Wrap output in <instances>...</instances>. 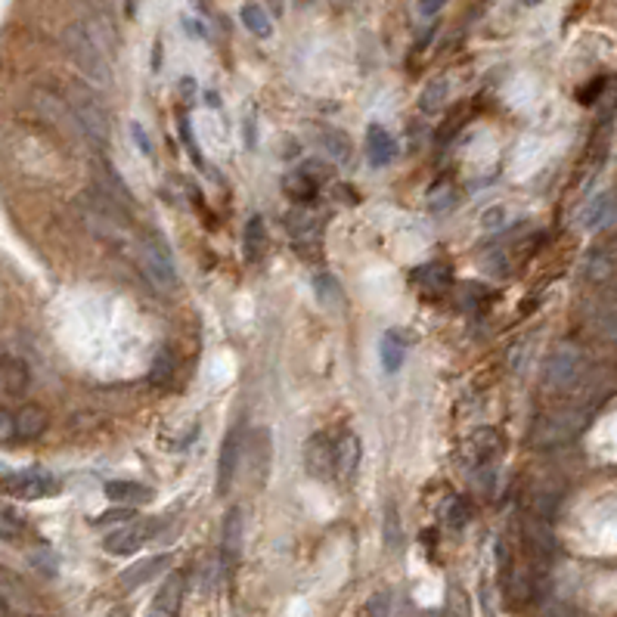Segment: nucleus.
<instances>
[{"label":"nucleus","mask_w":617,"mask_h":617,"mask_svg":"<svg viewBox=\"0 0 617 617\" xmlns=\"http://www.w3.org/2000/svg\"><path fill=\"white\" fill-rule=\"evenodd\" d=\"M171 564V555L168 552H159V555H149V559H143L137 564H131V568H124L122 574H118V586L122 590H137V586L149 583L153 577H159L164 568Z\"/></svg>","instance_id":"14"},{"label":"nucleus","mask_w":617,"mask_h":617,"mask_svg":"<svg viewBox=\"0 0 617 617\" xmlns=\"http://www.w3.org/2000/svg\"><path fill=\"white\" fill-rule=\"evenodd\" d=\"M443 6H447V0H419V16H423V19L438 16Z\"/></svg>","instance_id":"48"},{"label":"nucleus","mask_w":617,"mask_h":617,"mask_svg":"<svg viewBox=\"0 0 617 617\" xmlns=\"http://www.w3.org/2000/svg\"><path fill=\"white\" fill-rule=\"evenodd\" d=\"M32 562H35V568H41L47 577L56 574V559H54V552H47V549H37V552H32Z\"/></svg>","instance_id":"42"},{"label":"nucleus","mask_w":617,"mask_h":617,"mask_svg":"<svg viewBox=\"0 0 617 617\" xmlns=\"http://www.w3.org/2000/svg\"><path fill=\"white\" fill-rule=\"evenodd\" d=\"M403 543V524H401V509L397 503L391 500L385 506V549L388 552H397Z\"/></svg>","instance_id":"33"},{"label":"nucleus","mask_w":617,"mask_h":617,"mask_svg":"<svg viewBox=\"0 0 617 617\" xmlns=\"http://www.w3.org/2000/svg\"><path fill=\"white\" fill-rule=\"evenodd\" d=\"M428 205H432L434 214L447 212V208L456 205V190H450V186H441V190H434L432 195H428Z\"/></svg>","instance_id":"40"},{"label":"nucleus","mask_w":617,"mask_h":617,"mask_svg":"<svg viewBox=\"0 0 617 617\" xmlns=\"http://www.w3.org/2000/svg\"><path fill=\"white\" fill-rule=\"evenodd\" d=\"M320 149L326 153V159L333 164H348L351 162V140L344 137L342 131H335V127H326V131H320Z\"/></svg>","instance_id":"23"},{"label":"nucleus","mask_w":617,"mask_h":617,"mask_svg":"<svg viewBox=\"0 0 617 617\" xmlns=\"http://www.w3.org/2000/svg\"><path fill=\"white\" fill-rule=\"evenodd\" d=\"M450 100V81L447 78H432L423 90V96H419V109L425 112V115H434V112H441L447 106Z\"/></svg>","instance_id":"26"},{"label":"nucleus","mask_w":617,"mask_h":617,"mask_svg":"<svg viewBox=\"0 0 617 617\" xmlns=\"http://www.w3.org/2000/svg\"><path fill=\"white\" fill-rule=\"evenodd\" d=\"M16 441V423H13L10 410H0V443H13Z\"/></svg>","instance_id":"43"},{"label":"nucleus","mask_w":617,"mask_h":617,"mask_svg":"<svg viewBox=\"0 0 617 617\" xmlns=\"http://www.w3.org/2000/svg\"><path fill=\"white\" fill-rule=\"evenodd\" d=\"M549 617H586V614L577 612V608H568V605H552Z\"/></svg>","instance_id":"50"},{"label":"nucleus","mask_w":617,"mask_h":617,"mask_svg":"<svg viewBox=\"0 0 617 617\" xmlns=\"http://www.w3.org/2000/svg\"><path fill=\"white\" fill-rule=\"evenodd\" d=\"M137 267L143 280L153 285L162 295H174L177 292V270L171 264V248L159 233H146L137 248Z\"/></svg>","instance_id":"1"},{"label":"nucleus","mask_w":617,"mask_h":617,"mask_svg":"<svg viewBox=\"0 0 617 617\" xmlns=\"http://www.w3.org/2000/svg\"><path fill=\"white\" fill-rule=\"evenodd\" d=\"M413 280H416L419 292L428 298H441L443 292L450 289V283H453V274H450L447 264H441V261H432V264L419 267L416 274H413Z\"/></svg>","instance_id":"17"},{"label":"nucleus","mask_w":617,"mask_h":617,"mask_svg":"<svg viewBox=\"0 0 617 617\" xmlns=\"http://www.w3.org/2000/svg\"><path fill=\"white\" fill-rule=\"evenodd\" d=\"M63 491V481L44 469H22L0 475V496L10 500H47Z\"/></svg>","instance_id":"5"},{"label":"nucleus","mask_w":617,"mask_h":617,"mask_svg":"<svg viewBox=\"0 0 617 617\" xmlns=\"http://www.w3.org/2000/svg\"><path fill=\"white\" fill-rule=\"evenodd\" d=\"M388 614H391V596L382 590L370 599V617H388Z\"/></svg>","instance_id":"44"},{"label":"nucleus","mask_w":617,"mask_h":617,"mask_svg":"<svg viewBox=\"0 0 617 617\" xmlns=\"http://www.w3.org/2000/svg\"><path fill=\"white\" fill-rule=\"evenodd\" d=\"M243 252H245L248 264H258V261H264V254H267V224H264V217H261V214L248 217L245 233H243Z\"/></svg>","instance_id":"21"},{"label":"nucleus","mask_w":617,"mask_h":617,"mask_svg":"<svg viewBox=\"0 0 617 617\" xmlns=\"http://www.w3.org/2000/svg\"><path fill=\"white\" fill-rule=\"evenodd\" d=\"M35 106L44 115V122L59 127L65 137H81V127H78V122H75L69 103L59 100L56 94H50V90H35Z\"/></svg>","instance_id":"10"},{"label":"nucleus","mask_w":617,"mask_h":617,"mask_svg":"<svg viewBox=\"0 0 617 617\" xmlns=\"http://www.w3.org/2000/svg\"><path fill=\"white\" fill-rule=\"evenodd\" d=\"M239 456H243V425H233L227 432V438L221 441V453H217V478H214L217 496H224L233 487Z\"/></svg>","instance_id":"9"},{"label":"nucleus","mask_w":617,"mask_h":617,"mask_svg":"<svg viewBox=\"0 0 617 617\" xmlns=\"http://www.w3.org/2000/svg\"><path fill=\"white\" fill-rule=\"evenodd\" d=\"M614 217V193L605 190L602 195H596V199L586 205L583 212V227L586 230H605L608 224H612Z\"/></svg>","instance_id":"22"},{"label":"nucleus","mask_w":617,"mask_h":617,"mask_svg":"<svg viewBox=\"0 0 617 617\" xmlns=\"http://www.w3.org/2000/svg\"><path fill=\"white\" fill-rule=\"evenodd\" d=\"M243 546H245V512L243 506H230L224 515V533H221V555L227 568H236L243 559Z\"/></svg>","instance_id":"11"},{"label":"nucleus","mask_w":617,"mask_h":617,"mask_svg":"<svg viewBox=\"0 0 617 617\" xmlns=\"http://www.w3.org/2000/svg\"><path fill=\"white\" fill-rule=\"evenodd\" d=\"M379 353H382V366H385L388 373H397L403 366V357H406V344L401 333H385L382 335V344H379Z\"/></svg>","instance_id":"28"},{"label":"nucleus","mask_w":617,"mask_h":617,"mask_svg":"<svg viewBox=\"0 0 617 617\" xmlns=\"http://www.w3.org/2000/svg\"><path fill=\"white\" fill-rule=\"evenodd\" d=\"M22 537H25V518H22L13 506L0 503V540H6V543H19Z\"/></svg>","instance_id":"31"},{"label":"nucleus","mask_w":617,"mask_h":617,"mask_svg":"<svg viewBox=\"0 0 617 617\" xmlns=\"http://www.w3.org/2000/svg\"><path fill=\"white\" fill-rule=\"evenodd\" d=\"M313 289H317V298L323 304H338V301H342V289H338V283L329 274H320L317 280H313Z\"/></svg>","instance_id":"38"},{"label":"nucleus","mask_w":617,"mask_h":617,"mask_svg":"<svg viewBox=\"0 0 617 617\" xmlns=\"http://www.w3.org/2000/svg\"><path fill=\"white\" fill-rule=\"evenodd\" d=\"M559 503H562V491L555 484H537V491H533V515H537V522H552L555 512H559Z\"/></svg>","instance_id":"24"},{"label":"nucleus","mask_w":617,"mask_h":617,"mask_svg":"<svg viewBox=\"0 0 617 617\" xmlns=\"http://www.w3.org/2000/svg\"><path fill=\"white\" fill-rule=\"evenodd\" d=\"M13 423H16V441H37L47 432L50 419H47V410H41L37 403H25L16 416H13Z\"/></svg>","instance_id":"19"},{"label":"nucleus","mask_w":617,"mask_h":617,"mask_svg":"<svg viewBox=\"0 0 617 617\" xmlns=\"http://www.w3.org/2000/svg\"><path fill=\"white\" fill-rule=\"evenodd\" d=\"M360 453H363V447H360V438L357 434H342V441L335 443V475L342 481H348L357 475V465H360Z\"/></svg>","instance_id":"20"},{"label":"nucleus","mask_w":617,"mask_h":617,"mask_svg":"<svg viewBox=\"0 0 617 617\" xmlns=\"http://www.w3.org/2000/svg\"><path fill=\"white\" fill-rule=\"evenodd\" d=\"M0 617H10V605L4 599H0Z\"/></svg>","instance_id":"51"},{"label":"nucleus","mask_w":617,"mask_h":617,"mask_svg":"<svg viewBox=\"0 0 617 617\" xmlns=\"http://www.w3.org/2000/svg\"><path fill=\"white\" fill-rule=\"evenodd\" d=\"M443 617H472V602L463 590H459V586H450L447 612H443Z\"/></svg>","instance_id":"37"},{"label":"nucleus","mask_w":617,"mask_h":617,"mask_svg":"<svg viewBox=\"0 0 617 617\" xmlns=\"http://www.w3.org/2000/svg\"><path fill=\"white\" fill-rule=\"evenodd\" d=\"M586 280L596 285H608L614 280V254L612 252H592L586 261Z\"/></svg>","instance_id":"30"},{"label":"nucleus","mask_w":617,"mask_h":617,"mask_svg":"<svg viewBox=\"0 0 617 617\" xmlns=\"http://www.w3.org/2000/svg\"><path fill=\"white\" fill-rule=\"evenodd\" d=\"M469 515H472V509H469V503H465L463 496H453V500L447 503V512H443V518H447V528H453V531H463L465 524H469Z\"/></svg>","instance_id":"35"},{"label":"nucleus","mask_w":617,"mask_h":617,"mask_svg":"<svg viewBox=\"0 0 617 617\" xmlns=\"http://www.w3.org/2000/svg\"><path fill=\"white\" fill-rule=\"evenodd\" d=\"M493 478H496V469H493V463H484V465H475V487L481 493H491L493 491Z\"/></svg>","instance_id":"41"},{"label":"nucleus","mask_w":617,"mask_h":617,"mask_svg":"<svg viewBox=\"0 0 617 617\" xmlns=\"http://www.w3.org/2000/svg\"><path fill=\"white\" fill-rule=\"evenodd\" d=\"M317 190H320V186L313 184L311 177L301 174V171H292V174H285V180H283V193L289 195L292 202H298V205L317 199Z\"/></svg>","instance_id":"27"},{"label":"nucleus","mask_w":617,"mask_h":617,"mask_svg":"<svg viewBox=\"0 0 617 617\" xmlns=\"http://www.w3.org/2000/svg\"><path fill=\"white\" fill-rule=\"evenodd\" d=\"M469 450H472V456H475V465H484V463H491L493 453L500 450V438H496L493 428H478V432L469 438Z\"/></svg>","instance_id":"29"},{"label":"nucleus","mask_w":617,"mask_h":617,"mask_svg":"<svg viewBox=\"0 0 617 617\" xmlns=\"http://www.w3.org/2000/svg\"><path fill=\"white\" fill-rule=\"evenodd\" d=\"M69 109L81 127V137L94 143L96 149L109 146V115L94 90L81 85V81H75L69 87Z\"/></svg>","instance_id":"3"},{"label":"nucleus","mask_w":617,"mask_h":617,"mask_svg":"<svg viewBox=\"0 0 617 617\" xmlns=\"http://www.w3.org/2000/svg\"><path fill=\"white\" fill-rule=\"evenodd\" d=\"M298 171H301V174H304V177H311L317 186L335 177V168H333V164H329L326 159H307L304 164H301Z\"/></svg>","instance_id":"36"},{"label":"nucleus","mask_w":617,"mask_h":617,"mask_svg":"<svg viewBox=\"0 0 617 617\" xmlns=\"http://www.w3.org/2000/svg\"><path fill=\"white\" fill-rule=\"evenodd\" d=\"M543 375H546V388L559 391V394L574 391L586 375V357H583L581 344H574V342L555 344V351L549 353V360H546Z\"/></svg>","instance_id":"4"},{"label":"nucleus","mask_w":617,"mask_h":617,"mask_svg":"<svg viewBox=\"0 0 617 617\" xmlns=\"http://www.w3.org/2000/svg\"><path fill=\"white\" fill-rule=\"evenodd\" d=\"M65 50H69L72 63L78 65V72L85 75L87 81L100 87H109L115 81V72H112V59L90 41V35L81 28V22L65 28Z\"/></svg>","instance_id":"2"},{"label":"nucleus","mask_w":617,"mask_h":617,"mask_svg":"<svg viewBox=\"0 0 617 617\" xmlns=\"http://www.w3.org/2000/svg\"><path fill=\"white\" fill-rule=\"evenodd\" d=\"M243 453H248V478H254V487L264 491L270 478V463H274V441H270L267 428H254Z\"/></svg>","instance_id":"8"},{"label":"nucleus","mask_w":617,"mask_h":617,"mask_svg":"<svg viewBox=\"0 0 617 617\" xmlns=\"http://www.w3.org/2000/svg\"><path fill=\"white\" fill-rule=\"evenodd\" d=\"M131 137L137 140L140 153H143V155H149V159H153V140L146 137V131H143V124H140V122H131Z\"/></svg>","instance_id":"46"},{"label":"nucleus","mask_w":617,"mask_h":617,"mask_svg":"<svg viewBox=\"0 0 617 617\" xmlns=\"http://www.w3.org/2000/svg\"><path fill=\"white\" fill-rule=\"evenodd\" d=\"M301 459H304L307 475L317 481H329L335 475V441L329 434H313L301 450Z\"/></svg>","instance_id":"7"},{"label":"nucleus","mask_w":617,"mask_h":617,"mask_svg":"<svg viewBox=\"0 0 617 617\" xmlns=\"http://www.w3.org/2000/svg\"><path fill=\"white\" fill-rule=\"evenodd\" d=\"M174 373H177L174 353H171L168 348H162L159 353H155V360H153V370H149V382H153V385H168V382L174 379Z\"/></svg>","instance_id":"34"},{"label":"nucleus","mask_w":617,"mask_h":617,"mask_svg":"<svg viewBox=\"0 0 617 617\" xmlns=\"http://www.w3.org/2000/svg\"><path fill=\"white\" fill-rule=\"evenodd\" d=\"M106 496L109 503H115V506H124V509H134V506H143V503H153L155 491L146 484H140V481H127V478H115V481H106Z\"/></svg>","instance_id":"15"},{"label":"nucleus","mask_w":617,"mask_h":617,"mask_svg":"<svg viewBox=\"0 0 617 617\" xmlns=\"http://www.w3.org/2000/svg\"><path fill=\"white\" fill-rule=\"evenodd\" d=\"M493 292L487 289V285H481V283H465L463 285V304H472V301H478V298H491Z\"/></svg>","instance_id":"45"},{"label":"nucleus","mask_w":617,"mask_h":617,"mask_svg":"<svg viewBox=\"0 0 617 617\" xmlns=\"http://www.w3.org/2000/svg\"><path fill=\"white\" fill-rule=\"evenodd\" d=\"M153 533H155L153 522L134 518V522L122 524L115 533H109V537H106V552H112V555H134V552H140L143 543H146Z\"/></svg>","instance_id":"12"},{"label":"nucleus","mask_w":617,"mask_h":617,"mask_svg":"<svg viewBox=\"0 0 617 617\" xmlns=\"http://www.w3.org/2000/svg\"><path fill=\"white\" fill-rule=\"evenodd\" d=\"M602 90H605V78H592L590 87L581 90V103H586V106H590V103H596V96H602Z\"/></svg>","instance_id":"47"},{"label":"nucleus","mask_w":617,"mask_h":617,"mask_svg":"<svg viewBox=\"0 0 617 617\" xmlns=\"http://www.w3.org/2000/svg\"><path fill=\"white\" fill-rule=\"evenodd\" d=\"M127 522H134V509H124V506L100 512V515L94 518L96 528H109V524H127Z\"/></svg>","instance_id":"39"},{"label":"nucleus","mask_w":617,"mask_h":617,"mask_svg":"<svg viewBox=\"0 0 617 617\" xmlns=\"http://www.w3.org/2000/svg\"><path fill=\"white\" fill-rule=\"evenodd\" d=\"M586 425V413L583 410H559L549 413L533 428V447L546 450V447H559V443L574 441Z\"/></svg>","instance_id":"6"},{"label":"nucleus","mask_w":617,"mask_h":617,"mask_svg":"<svg viewBox=\"0 0 617 617\" xmlns=\"http://www.w3.org/2000/svg\"><path fill=\"white\" fill-rule=\"evenodd\" d=\"M397 155V143L394 137L385 131L382 124H370L366 127V162L373 168H388Z\"/></svg>","instance_id":"16"},{"label":"nucleus","mask_w":617,"mask_h":617,"mask_svg":"<svg viewBox=\"0 0 617 617\" xmlns=\"http://www.w3.org/2000/svg\"><path fill=\"white\" fill-rule=\"evenodd\" d=\"M32 382L28 366L19 357H4L0 360V394L4 397H22Z\"/></svg>","instance_id":"18"},{"label":"nucleus","mask_w":617,"mask_h":617,"mask_svg":"<svg viewBox=\"0 0 617 617\" xmlns=\"http://www.w3.org/2000/svg\"><path fill=\"white\" fill-rule=\"evenodd\" d=\"M239 19H243L245 32H252L254 37H270V35H274V22H270L267 10L258 4V0H248V4H243Z\"/></svg>","instance_id":"25"},{"label":"nucleus","mask_w":617,"mask_h":617,"mask_svg":"<svg viewBox=\"0 0 617 617\" xmlns=\"http://www.w3.org/2000/svg\"><path fill=\"white\" fill-rule=\"evenodd\" d=\"M0 599L6 602V605H16V608H35V599H32V592H25L22 590V583H16V577L13 574H4L0 571Z\"/></svg>","instance_id":"32"},{"label":"nucleus","mask_w":617,"mask_h":617,"mask_svg":"<svg viewBox=\"0 0 617 617\" xmlns=\"http://www.w3.org/2000/svg\"><path fill=\"white\" fill-rule=\"evenodd\" d=\"M184 592H186V574H184V571L168 574V581H164L159 586V592H155V599H153V605H149L146 617H177L180 602H184Z\"/></svg>","instance_id":"13"},{"label":"nucleus","mask_w":617,"mask_h":617,"mask_svg":"<svg viewBox=\"0 0 617 617\" xmlns=\"http://www.w3.org/2000/svg\"><path fill=\"white\" fill-rule=\"evenodd\" d=\"M503 221H506V208H500V205L491 208V212L484 214V227H487V230H496Z\"/></svg>","instance_id":"49"}]
</instances>
